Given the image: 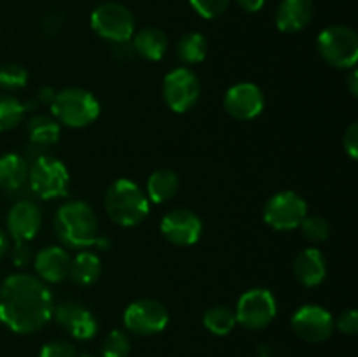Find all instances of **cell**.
I'll use <instances>...</instances> for the list:
<instances>
[{
	"label": "cell",
	"mask_w": 358,
	"mask_h": 357,
	"mask_svg": "<svg viewBox=\"0 0 358 357\" xmlns=\"http://www.w3.org/2000/svg\"><path fill=\"white\" fill-rule=\"evenodd\" d=\"M52 294L30 273H14L0 286V322L14 332L30 335L52 317Z\"/></svg>",
	"instance_id": "6da1fadb"
},
{
	"label": "cell",
	"mask_w": 358,
	"mask_h": 357,
	"mask_svg": "<svg viewBox=\"0 0 358 357\" xmlns=\"http://www.w3.org/2000/svg\"><path fill=\"white\" fill-rule=\"evenodd\" d=\"M55 233L70 248H86L98 238V219L86 202H69L55 216Z\"/></svg>",
	"instance_id": "7a4b0ae2"
},
{
	"label": "cell",
	"mask_w": 358,
	"mask_h": 357,
	"mask_svg": "<svg viewBox=\"0 0 358 357\" xmlns=\"http://www.w3.org/2000/svg\"><path fill=\"white\" fill-rule=\"evenodd\" d=\"M105 210L115 224L131 227L149 216V198L129 178H117L105 192Z\"/></svg>",
	"instance_id": "3957f363"
},
{
	"label": "cell",
	"mask_w": 358,
	"mask_h": 357,
	"mask_svg": "<svg viewBox=\"0 0 358 357\" xmlns=\"http://www.w3.org/2000/svg\"><path fill=\"white\" fill-rule=\"evenodd\" d=\"M52 115L69 128H84L100 115V102L84 88H65L55 93L51 102Z\"/></svg>",
	"instance_id": "277c9868"
},
{
	"label": "cell",
	"mask_w": 358,
	"mask_h": 357,
	"mask_svg": "<svg viewBox=\"0 0 358 357\" xmlns=\"http://www.w3.org/2000/svg\"><path fill=\"white\" fill-rule=\"evenodd\" d=\"M318 52L336 69H353L358 59V35L345 24L324 28L317 41Z\"/></svg>",
	"instance_id": "5b68a950"
},
{
	"label": "cell",
	"mask_w": 358,
	"mask_h": 357,
	"mask_svg": "<svg viewBox=\"0 0 358 357\" xmlns=\"http://www.w3.org/2000/svg\"><path fill=\"white\" fill-rule=\"evenodd\" d=\"M28 182L34 195L42 200H52L69 192L70 175L63 161L44 154L31 161Z\"/></svg>",
	"instance_id": "8992f818"
},
{
	"label": "cell",
	"mask_w": 358,
	"mask_h": 357,
	"mask_svg": "<svg viewBox=\"0 0 358 357\" xmlns=\"http://www.w3.org/2000/svg\"><path fill=\"white\" fill-rule=\"evenodd\" d=\"M90 23L91 28L108 42L131 41L135 34V18L131 10L119 2L100 4L91 13Z\"/></svg>",
	"instance_id": "52a82bcc"
},
{
	"label": "cell",
	"mask_w": 358,
	"mask_h": 357,
	"mask_svg": "<svg viewBox=\"0 0 358 357\" xmlns=\"http://www.w3.org/2000/svg\"><path fill=\"white\" fill-rule=\"evenodd\" d=\"M201 97V83L191 69L178 66L166 74L163 80V98L177 114L191 111Z\"/></svg>",
	"instance_id": "ba28073f"
},
{
	"label": "cell",
	"mask_w": 358,
	"mask_h": 357,
	"mask_svg": "<svg viewBox=\"0 0 358 357\" xmlns=\"http://www.w3.org/2000/svg\"><path fill=\"white\" fill-rule=\"evenodd\" d=\"M266 224L276 231H289L299 227L308 216V205L296 191H282L273 195L262 210Z\"/></svg>",
	"instance_id": "9c48e42d"
},
{
	"label": "cell",
	"mask_w": 358,
	"mask_h": 357,
	"mask_svg": "<svg viewBox=\"0 0 358 357\" xmlns=\"http://www.w3.org/2000/svg\"><path fill=\"white\" fill-rule=\"evenodd\" d=\"M236 322L243 328L252 329H264L276 317V300L269 289L255 287V289L247 290L240 296L236 304Z\"/></svg>",
	"instance_id": "30bf717a"
},
{
	"label": "cell",
	"mask_w": 358,
	"mask_h": 357,
	"mask_svg": "<svg viewBox=\"0 0 358 357\" xmlns=\"http://www.w3.org/2000/svg\"><path fill=\"white\" fill-rule=\"evenodd\" d=\"M124 326L138 336L157 335L168 326L170 315L163 303L150 298H142L128 304L124 310Z\"/></svg>",
	"instance_id": "8fae6325"
},
{
	"label": "cell",
	"mask_w": 358,
	"mask_h": 357,
	"mask_svg": "<svg viewBox=\"0 0 358 357\" xmlns=\"http://www.w3.org/2000/svg\"><path fill=\"white\" fill-rule=\"evenodd\" d=\"M290 326H292V331L304 342L320 343L331 338L334 331V317L324 307L306 304L292 315Z\"/></svg>",
	"instance_id": "7c38bea8"
},
{
	"label": "cell",
	"mask_w": 358,
	"mask_h": 357,
	"mask_svg": "<svg viewBox=\"0 0 358 357\" xmlns=\"http://www.w3.org/2000/svg\"><path fill=\"white\" fill-rule=\"evenodd\" d=\"M161 233L177 247H189L199 240L203 231L201 219L187 209H173L161 219Z\"/></svg>",
	"instance_id": "4fadbf2b"
},
{
	"label": "cell",
	"mask_w": 358,
	"mask_h": 357,
	"mask_svg": "<svg viewBox=\"0 0 358 357\" xmlns=\"http://www.w3.org/2000/svg\"><path fill=\"white\" fill-rule=\"evenodd\" d=\"M224 108L238 121H250L264 111V93L254 83H238L226 91Z\"/></svg>",
	"instance_id": "5bb4252c"
},
{
	"label": "cell",
	"mask_w": 358,
	"mask_h": 357,
	"mask_svg": "<svg viewBox=\"0 0 358 357\" xmlns=\"http://www.w3.org/2000/svg\"><path fill=\"white\" fill-rule=\"evenodd\" d=\"M52 315L70 336L80 342L91 340L98 331L94 315L79 301H62L52 308Z\"/></svg>",
	"instance_id": "9a60e30c"
},
{
	"label": "cell",
	"mask_w": 358,
	"mask_h": 357,
	"mask_svg": "<svg viewBox=\"0 0 358 357\" xmlns=\"http://www.w3.org/2000/svg\"><path fill=\"white\" fill-rule=\"evenodd\" d=\"M42 226V210L31 200H20L7 214V230L14 241H30Z\"/></svg>",
	"instance_id": "2e32d148"
},
{
	"label": "cell",
	"mask_w": 358,
	"mask_h": 357,
	"mask_svg": "<svg viewBox=\"0 0 358 357\" xmlns=\"http://www.w3.org/2000/svg\"><path fill=\"white\" fill-rule=\"evenodd\" d=\"M34 268L42 282L58 284L69 276L70 255L58 245L41 248L34 259Z\"/></svg>",
	"instance_id": "e0dca14e"
},
{
	"label": "cell",
	"mask_w": 358,
	"mask_h": 357,
	"mask_svg": "<svg viewBox=\"0 0 358 357\" xmlns=\"http://www.w3.org/2000/svg\"><path fill=\"white\" fill-rule=\"evenodd\" d=\"M313 13L311 0H282L275 14L276 27L285 34H296L311 23Z\"/></svg>",
	"instance_id": "ac0fdd59"
},
{
	"label": "cell",
	"mask_w": 358,
	"mask_h": 357,
	"mask_svg": "<svg viewBox=\"0 0 358 357\" xmlns=\"http://www.w3.org/2000/svg\"><path fill=\"white\" fill-rule=\"evenodd\" d=\"M294 275L297 282L306 287L320 286L327 275V261L318 248L310 247L301 251L294 259Z\"/></svg>",
	"instance_id": "d6986e66"
},
{
	"label": "cell",
	"mask_w": 358,
	"mask_h": 357,
	"mask_svg": "<svg viewBox=\"0 0 358 357\" xmlns=\"http://www.w3.org/2000/svg\"><path fill=\"white\" fill-rule=\"evenodd\" d=\"M28 172L30 164L27 158L14 153L3 154L0 156V188L9 192L17 191L28 182Z\"/></svg>",
	"instance_id": "ffe728a7"
},
{
	"label": "cell",
	"mask_w": 358,
	"mask_h": 357,
	"mask_svg": "<svg viewBox=\"0 0 358 357\" xmlns=\"http://www.w3.org/2000/svg\"><path fill=\"white\" fill-rule=\"evenodd\" d=\"M131 44L140 58L149 59V62H159L168 49V38L159 28L145 27L136 31Z\"/></svg>",
	"instance_id": "44dd1931"
},
{
	"label": "cell",
	"mask_w": 358,
	"mask_h": 357,
	"mask_svg": "<svg viewBox=\"0 0 358 357\" xmlns=\"http://www.w3.org/2000/svg\"><path fill=\"white\" fill-rule=\"evenodd\" d=\"M28 136H30L31 146L38 147V149H45V147L55 146L59 140V122L55 118L49 115L37 114L28 121Z\"/></svg>",
	"instance_id": "7402d4cb"
},
{
	"label": "cell",
	"mask_w": 358,
	"mask_h": 357,
	"mask_svg": "<svg viewBox=\"0 0 358 357\" xmlns=\"http://www.w3.org/2000/svg\"><path fill=\"white\" fill-rule=\"evenodd\" d=\"M101 273V262L96 254L90 251L79 252L73 259H70L69 276L77 286H91L98 280Z\"/></svg>",
	"instance_id": "603a6c76"
},
{
	"label": "cell",
	"mask_w": 358,
	"mask_h": 357,
	"mask_svg": "<svg viewBox=\"0 0 358 357\" xmlns=\"http://www.w3.org/2000/svg\"><path fill=\"white\" fill-rule=\"evenodd\" d=\"M178 191V175L170 168L152 172L147 181V198L154 203H166Z\"/></svg>",
	"instance_id": "cb8c5ba5"
},
{
	"label": "cell",
	"mask_w": 358,
	"mask_h": 357,
	"mask_svg": "<svg viewBox=\"0 0 358 357\" xmlns=\"http://www.w3.org/2000/svg\"><path fill=\"white\" fill-rule=\"evenodd\" d=\"M206 52H208V42L199 31H189L182 35L177 44V56L185 65L201 63L206 58Z\"/></svg>",
	"instance_id": "d4e9b609"
},
{
	"label": "cell",
	"mask_w": 358,
	"mask_h": 357,
	"mask_svg": "<svg viewBox=\"0 0 358 357\" xmlns=\"http://www.w3.org/2000/svg\"><path fill=\"white\" fill-rule=\"evenodd\" d=\"M203 324H205V328L212 335L226 336L233 331L238 322L234 310H231L229 307H224V304H217V307L208 308L205 312V315H203Z\"/></svg>",
	"instance_id": "484cf974"
},
{
	"label": "cell",
	"mask_w": 358,
	"mask_h": 357,
	"mask_svg": "<svg viewBox=\"0 0 358 357\" xmlns=\"http://www.w3.org/2000/svg\"><path fill=\"white\" fill-rule=\"evenodd\" d=\"M24 115V105L16 97L0 93V132L14 130Z\"/></svg>",
	"instance_id": "4316f807"
},
{
	"label": "cell",
	"mask_w": 358,
	"mask_h": 357,
	"mask_svg": "<svg viewBox=\"0 0 358 357\" xmlns=\"http://www.w3.org/2000/svg\"><path fill=\"white\" fill-rule=\"evenodd\" d=\"M28 72L20 63L0 65V88L6 91H17L27 86Z\"/></svg>",
	"instance_id": "83f0119b"
},
{
	"label": "cell",
	"mask_w": 358,
	"mask_h": 357,
	"mask_svg": "<svg viewBox=\"0 0 358 357\" xmlns=\"http://www.w3.org/2000/svg\"><path fill=\"white\" fill-rule=\"evenodd\" d=\"M131 350L128 335L121 329H112L101 345V357H128Z\"/></svg>",
	"instance_id": "f1b7e54d"
},
{
	"label": "cell",
	"mask_w": 358,
	"mask_h": 357,
	"mask_svg": "<svg viewBox=\"0 0 358 357\" xmlns=\"http://www.w3.org/2000/svg\"><path fill=\"white\" fill-rule=\"evenodd\" d=\"M301 231H303L304 238L313 244H322L329 238L331 234V226H329L327 220L320 216H306L303 219V223L299 224Z\"/></svg>",
	"instance_id": "f546056e"
},
{
	"label": "cell",
	"mask_w": 358,
	"mask_h": 357,
	"mask_svg": "<svg viewBox=\"0 0 358 357\" xmlns=\"http://www.w3.org/2000/svg\"><path fill=\"white\" fill-rule=\"evenodd\" d=\"M189 2L199 16L205 20H213L226 13L231 0H189Z\"/></svg>",
	"instance_id": "4dcf8cb0"
},
{
	"label": "cell",
	"mask_w": 358,
	"mask_h": 357,
	"mask_svg": "<svg viewBox=\"0 0 358 357\" xmlns=\"http://www.w3.org/2000/svg\"><path fill=\"white\" fill-rule=\"evenodd\" d=\"M76 346L65 340H56V342L45 343L41 349L38 357H76Z\"/></svg>",
	"instance_id": "1f68e13d"
},
{
	"label": "cell",
	"mask_w": 358,
	"mask_h": 357,
	"mask_svg": "<svg viewBox=\"0 0 358 357\" xmlns=\"http://www.w3.org/2000/svg\"><path fill=\"white\" fill-rule=\"evenodd\" d=\"M336 328L348 336H355L358 332V314L355 310H346L336 321Z\"/></svg>",
	"instance_id": "d6a6232c"
},
{
	"label": "cell",
	"mask_w": 358,
	"mask_h": 357,
	"mask_svg": "<svg viewBox=\"0 0 358 357\" xmlns=\"http://www.w3.org/2000/svg\"><path fill=\"white\" fill-rule=\"evenodd\" d=\"M343 146H345V150L348 153V156L352 160H357L358 156V125L357 122H352V125L346 128L345 136H343Z\"/></svg>",
	"instance_id": "836d02e7"
},
{
	"label": "cell",
	"mask_w": 358,
	"mask_h": 357,
	"mask_svg": "<svg viewBox=\"0 0 358 357\" xmlns=\"http://www.w3.org/2000/svg\"><path fill=\"white\" fill-rule=\"evenodd\" d=\"M10 258H13L14 265L16 266H24L30 262L31 259V251L28 247V241H16L14 248L10 251Z\"/></svg>",
	"instance_id": "e575fe53"
},
{
	"label": "cell",
	"mask_w": 358,
	"mask_h": 357,
	"mask_svg": "<svg viewBox=\"0 0 358 357\" xmlns=\"http://www.w3.org/2000/svg\"><path fill=\"white\" fill-rule=\"evenodd\" d=\"M112 55L114 58L121 59V62H128L135 55L131 41H121V42H112Z\"/></svg>",
	"instance_id": "d590c367"
},
{
	"label": "cell",
	"mask_w": 358,
	"mask_h": 357,
	"mask_svg": "<svg viewBox=\"0 0 358 357\" xmlns=\"http://www.w3.org/2000/svg\"><path fill=\"white\" fill-rule=\"evenodd\" d=\"M62 23H63L62 14L51 13L48 18H45L44 28H45V31H48V34H56V31L62 28Z\"/></svg>",
	"instance_id": "8d00e7d4"
},
{
	"label": "cell",
	"mask_w": 358,
	"mask_h": 357,
	"mask_svg": "<svg viewBox=\"0 0 358 357\" xmlns=\"http://www.w3.org/2000/svg\"><path fill=\"white\" fill-rule=\"evenodd\" d=\"M236 4L247 13H259L264 7L266 0H236Z\"/></svg>",
	"instance_id": "74e56055"
},
{
	"label": "cell",
	"mask_w": 358,
	"mask_h": 357,
	"mask_svg": "<svg viewBox=\"0 0 358 357\" xmlns=\"http://www.w3.org/2000/svg\"><path fill=\"white\" fill-rule=\"evenodd\" d=\"M346 84H348L350 93H352L353 97H357V94H358V72L355 69H352V72H350Z\"/></svg>",
	"instance_id": "f35d334b"
},
{
	"label": "cell",
	"mask_w": 358,
	"mask_h": 357,
	"mask_svg": "<svg viewBox=\"0 0 358 357\" xmlns=\"http://www.w3.org/2000/svg\"><path fill=\"white\" fill-rule=\"evenodd\" d=\"M52 98H55V91H52L51 88H42L41 94H38V102H41V104L51 105Z\"/></svg>",
	"instance_id": "ab89813d"
},
{
	"label": "cell",
	"mask_w": 358,
	"mask_h": 357,
	"mask_svg": "<svg viewBox=\"0 0 358 357\" xmlns=\"http://www.w3.org/2000/svg\"><path fill=\"white\" fill-rule=\"evenodd\" d=\"M7 251H9V238H7L6 231L0 230V259L7 254Z\"/></svg>",
	"instance_id": "60d3db41"
},
{
	"label": "cell",
	"mask_w": 358,
	"mask_h": 357,
	"mask_svg": "<svg viewBox=\"0 0 358 357\" xmlns=\"http://www.w3.org/2000/svg\"><path fill=\"white\" fill-rule=\"evenodd\" d=\"M80 357H93V356H80Z\"/></svg>",
	"instance_id": "b9f144b4"
}]
</instances>
